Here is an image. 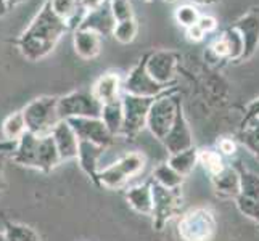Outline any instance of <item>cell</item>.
<instances>
[{"mask_svg":"<svg viewBox=\"0 0 259 241\" xmlns=\"http://www.w3.org/2000/svg\"><path fill=\"white\" fill-rule=\"evenodd\" d=\"M2 133H4L5 140H8V141H18L26 133V122H24L21 111H16V113L10 114L4 121Z\"/></svg>","mask_w":259,"mask_h":241,"instance_id":"27","label":"cell"},{"mask_svg":"<svg viewBox=\"0 0 259 241\" xmlns=\"http://www.w3.org/2000/svg\"><path fill=\"white\" fill-rule=\"evenodd\" d=\"M50 7L60 20H63L69 29H77L85 12L77 0H50Z\"/></svg>","mask_w":259,"mask_h":241,"instance_id":"20","label":"cell"},{"mask_svg":"<svg viewBox=\"0 0 259 241\" xmlns=\"http://www.w3.org/2000/svg\"><path fill=\"white\" fill-rule=\"evenodd\" d=\"M5 2H7V8H8V10H12L13 7H16V5H20V4L26 2V0H5Z\"/></svg>","mask_w":259,"mask_h":241,"instance_id":"42","label":"cell"},{"mask_svg":"<svg viewBox=\"0 0 259 241\" xmlns=\"http://www.w3.org/2000/svg\"><path fill=\"white\" fill-rule=\"evenodd\" d=\"M254 116H259V98H257L256 102H253L251 105L248 106V113L245 114V118H243V122H246L248 119L254 118Z\"/></svg>","mask_w":259,"mask_h":241,"instance_id":"39","label":"cell"},{"mask_svg":"<svg viewBox=\"0 0 259 241\" xmlns=\"http://www.w3.org/2000/svg\"><path fill=\"white\" fill-rule=\"evenodd\" d=\"M2 174H4V164H2V158H0V178H2Z\"/></svg>","mask_w":259,"mask_h":241,"instance_id":"44","label":"cell"},{"mask_svg":"<svg viewBox=\"0 0 259 241\" xmlns=\"http://www.w3.org/2000/svg\"><path fill=\"white\" fill-rule=\"evenodd\" d=\"M198 164H201V167L209 175H216L226 167L224 156H222L218 150H212V148L198 150Z\"/></svg>","mask_w":259,"mask_h":241,"instance_id":"26","label":"cell"},{"mask_svg":"<svg viewBox=\"0 0 259 241\" xmlns=\"http://www.w3.org/2000/svg\"><path fill=\"white\" fill-rule=\"evenodd\" d=\"M167 164L171 166L177 174L187 177L195 169V166L198 164V148L192 147L189 150L181 151V153L171 155Z\"/></svg>","mask_w":259,"mask_h":241,"instance_id":"23","label":"cell"},{"mask_svg":"<svg viewBox=\"0 0 259 241\" xmlns=\"http://www.w3.org/2000/svg\"><path fill=\"white\" fill-rule=\"evenodd\" d=\"M4 235L7 241H40L34 228L24 224H13V222H8L5 225Z\"/></svg>","mask_w":259,"mask_h":241,"instance_id":"31","label":"cell"},{"mask_svg":"<svg viewBox=\"0 0 259 241\" xmlns=\"http://www.w3.org/2000/svg\"><path fill=\"white\" fill-rule=\"evenodd\" d=\"M163 2H167V4H176L177 0H163Z\"/></svg>","mask_w":259,"mask_h":241,"instance_id":"46","label":"cell"},{"mask_svg":"<svg viewBox=\"0 0 259 241\" xmlns=\"http://www.w3.org/2000/svg\"><path fill=\"white\" fill-rule=\"evenodd\" d=\"M221 37L224 39L226 43H227V49H229V60L237 61V60H242V58H243L245 42H243L242 34H240V32L234 28V26L222 32Z\"/></svg>","mask_w":259,"mask_h":241,"instance_id":"30","label":"cell"},{"mask_svg":"<svg viewBox=\"0 0 259 241\" xmlns=\"http://www.w3.org/2000/svg\"><path fill=\"white\" fill-rule=\"evenodd\" d=\"M137 31H139V24L136 21V18H132V20L116 23L111 35L119 43H122V45H127V43L134 42V39H136Z\"/></svg>","mask_w":259,"mask_h":241,"instance_id":"32","label":"cell"},{"mask_svg":"<svg viewBox=\"0 0 259 241\" xmlns=\"http://www.w3.org/2000/svg\"><path fill=\"white\" fill-rule=\"evenodd\" d=\"M57 111L60 119L73 118H100L102 103L91 90H76L58 98Z\"/></svg>","mask_w":259,"mask_h":241,"instance_id":"6","label":"cell"},{"mask_svg":"<svg viewBox=\"0 0 259 241\" xmlns=\"http://www.w3.org/2000/svg\"><path fill=\"white\" fill-rule=\"evenodd\" d=\"M222 156H234L237 153V141L234 138L222 137L218 140V148H216Z\"/></svg>","mask_w":259,"mask_h":241,"instance_id":"35","label":"cell"},{"mask_svg":"<svg viewBox=\"0 0 259 241\" xmlns=\"http://www.w3.org/2000/svg\"><path fill=\"white\" fill-rule=\"evenodd\" d=\"M100 119L103 121L105 127L108 129V132L113 137L119 135L121 130H122V103H121V98L102 105Z\"/></svg>","mask_w":259,"mask_h":241,"instance_id":"22","label":"cell"},{"mask_svg":"<svg viewBox=\"0 0 259 241\" xmlns=\"http://www.w3.org/2000/svg\"><path fill=\"white\" fill-rule=\"evenodd\" d=\"M181 98L176 97V90L163 92L155 98V102L151 103L150 111L147 116V129L153 133L155 138L163 141L167 132L171 130L177 108L181 106Z\"/></svg>","mask_w":259,"mask_h":241,"instance_id":"4","label":"cell"},{"mask_svg":"<svg viewBox=\"0 0 259 241\" xmlns=\"http://www.w3.org/2000/svg\"><path fill=\"white\" fill-rule=\"evenodd\" d=\"M240 141L251 151L259 159V116L242 122V130H240Z\"/></svg>","mask_w":259,"mask_h":241,"instance_id":"25","label":"cell"},{"mask_svg":"<svg viewBox=\"0 0 259 241\" xmlns=\"http://www.w3.org/2000/svg\"><path fill=\"white\" fill-rule=\"evenodd\" d=\"M177 231L182 241H212L218 233V220L209 208H195L179 219Z\"/></svg>","mask_w":259,"mask_h":241,"instance_id":"3","label":"cell"},{"mask_svg":"<svg viewBox=\"0 0 259 241\" xmlns=\"http://www.w3.org/2000/svg\"><path fill=\"white\" fill-rule=\"evenodd\" d=\"M212 190L219 198L235 200L240 193V177L235 166H227L216 175H211Z\"/></svg>","mask_w":259,"mask_h":241,"instance_id":"16","label":"cell"},{"mask_svg":"<svg viewBox=\"0 0 259 241\" xmlns=\"http://www.w3.org/2000/svg\"><path fill=\"white\" fill-rule=\"evenodd\" d=\"M145 2H153V0H145Z\"/></svg>","mask_w":259,"mask_h":241,"instance_id":"47","label":"cell"},{"mask_svg":"<svg viewBox=\"0 0 259 241\" xmlns=\"http://www.w3.org/2000/svg\"><path fill=\"white\" fill-rule=\"evenodd\" d=\"M116 164L119 166L122 174L127 177V180L132 177H136L142 172V169L145 167V156L140 153H127L121 156Z\"/></svg>","mask_w":259,"mask_h":241,"instance_id":"29","label":"cell"},{"mask_svg":"<svg viewBox=\"0 0 259 241\" xmlns=\"http://www.w3.org/2000/svg\"><path fill=\"white\" fill-rule=\"evenodd\" d=\"M66 121L73 127L79 141H89L102 148H108L113 143L114 137L105 127L100 118H73Z\"/></svg>","mask_w":259,"mask_h":241,"instance_id":"11","label":"cell"},{"mask_svg":"<svg viewBox=\"0 0 259 241\" xmlns=\"http://www.w3.org/2000/svg\"><path fill=\"white\" fill-rule=\"evenodd\" d=\"M126 182L127 177L122 174V171L116 163L105 167L103 171H98V185L105 186V188H119Z\"/></svg>","mask_w":259,"mask_h":241,"instance_id":"28","label":"cell"},{"mask_svg":"<svg viewBox=\"0 0 259 241\" xmlns=\"http://www.w3.org/2000/svg\"><path fill=\"white\" fill-rule=\"evenodd\" d=\"M198 28L204 32V34H211L218 29V20L211 15H201L198 20Z\"/></svg>","mask_w":259,"mask_h":241,"instance_id":"36","label":"cell"},{"mask_svg":"<svg viewBox=\"0 0 259 241\" xmlns=\"http://www.w3.org/2000/svg\"><path fill=\"white\" fill-rule=\"evenodd\" d=\"M0 241H7L5 235H4V231H0Z\"/></svg>","mask_w":259,"mask_h":241,"instance_id":"45","label":"cell"},{"mask_svg":"<svg viewBox=\"0 0 259 241\" xmlns=\"http://www.w3.org/2000/svg\"><path fill=\"white\" fill-rule=\"evenodd\" d=\"M234 28L242 34L245 42V52L242 60H249L254 55L259 45V8H253L240 20H237Z\"/></svg>","mask_w":259,"mask_h":241,"instance_id":"13","label":"cell"},{"mask_svg":"<svg viewBox=\"0 0 259 241\" xmlns=\"http://www.w3.org/2000/svg\"><path fill=\"white\" fill-rule=\"evenodd\" d=\"M189 4L195 7H209V5L218 4V0H189Z\"/></svg>","mask_w":259,"mask_h":241,"instance_id":"41","label":"cell"},{"mask_svg":"<svg viewBox=\"0 0 259 241\" xmlns=\"http://www.w3.org/2000/svg\"><path fill=\"white\" fill-rule=\"evenodd\" d=\"M114 18L110 10V2L105 0V2L97 8L94 12H89L84 15L81 24H79L77 29H85V31H92L95 34L102 35H111L114 29Z\"/></svg>","mask_w":259,"mask_h":241,"instance_id":"15","label":"cell"},{"mask_svg":"<svg viewBox=\"0 0 259 241\" xmlns=\"http://www.w3.org/2000/svg\"><path fill=\"white\" fill-rule=\"evenodd\" d=\"M163 143H164L166 150L169 151V155L181 153V151L193 147V135H192L190 126H189V121L185 118L182 105L177 108L174 124H172L171 130L167 132V135L164 137Z\"/></svg>","mask_w":259,"mask_h":241,"instance_id":"12","label":"cell"},{"mask_svg":"<svg viewBox=\"0 0 259 241\" xmlns=\"http://www.w3.org/2000/svg\"><path fill=\"white\" fill-rule=\"evenodd\" d=\"M184 178L185 177L177 174L171 166L164 163V164H159L153 169V177H151V180L156 182L158 185L164 186V188L179 190L184 183Z\"/></svg>","mask_w":259,"mask_h":241,"instance_id":"24","label":"cell"},{"mask_svg":"<svg viewBox=\"0 0 259 241\" xmlns=\"http://www.w3.org/2000/svg\"><path fill=\"white\" fill-rule=\"evenodd\" d=\"M200 16L201 15L198 12V8L192 4H184L181 7H177L176 12H174V18H176L177 24L182 26L184 29L190 28V26H195L196 23H198Z\"/></svg>","mask_w":259,"mask_h":241,"instance_id":"33","label":"cell"},{"mask_svg":"<svg viewBox=\"0 0 259 241\" xmlns=\"http://www.w3.org/2000/svg\"><path fill=\"white\" fill-rule=\"evenodd\" d=\"M68 31V24L53 13L50 0H46L28 28L15 40V45L26 60L40 61L55 50Z\"/></svg>","mask_w":259,"mask_h":241,"instance_id":"1","label":"cell"},{"mask_svg":"<svg viewBox=\"0 0 259 241\" xmlns=\"http://www.w3.org/2000/svg\"><path fill=\"white\" fill-rule=\"evenodd\" d=\"M58 97H39L21 110L26 130L35 137H50L53 129L61 121L57 111Z\"/></svg>","mask_w":259,"mask_h":241,"instance_id":"2","label":"cell"},{"mask_svg":"<svg viewBox=\"0 0 259 241\" xmlns=\"http://www.w3.org/2000/svg\"><path fill=\"white\" fill-rule=\"evenodd\" d=\"M52 138L55 141V147H57L61 163H63V161L77 159L79 140L76 137L73 127L69 126V122L66 119H61L57 124L55 129L52 132Z\"/></svg>","mask_w":259,"mask_h":241,"instance_id":"14","label":"cell"},{"mask_svg":"<svg viewBox=\"0 0 259 241\" xmlns=\"http://www.w3.org/2000/svg\"><path fill=\"white\" fill-rule=\"evenodd\" d=\"M181 55L174 50H153L145 53V68L150 77L159 85L167 87L174 82Z\"/></svg>","mask_w":259,"mask_h":241,"instance_id":"9","label":"cell"},{"mask_svg":"<svg viewBox=\"0 0 259 241\" xmlns=\"http://www.w3.org/2000/svg\"><path fill=\"white\" fill-rule=\"evenodd\" d=\"M122 90V82L118 73H106L100 76L92 87V93L102 105L118 100L119 92Z\"/></svg>","mask_w":259,"mask_h":241,"instance_id":"18","label":"cell"},{"mask_svg":"<svg viewBox=\"0 0 259 241\" xmlns=\"http://www.w3.org/2000/svg\"><path fill=\"white\" fill-rule=\"evenodd\" d=\"M106 148L97 147L89 141H79V151H77V159L81 164L82 171L92 178V180L98 185V163H100V156Z\"/></svg>","mask_w":259,"mask_h":241,"instance_id":"19","label":"cell"},{"mask_svg":"<svg viewBox=\"0 0 259 241\" xmlns=\"http://www.w3.org/2000/svg\"><path fill=\"white\" fill-rule=\"evenodd\" d=\"M155 98L136 97L124 93L121 97L122 103V130L121 135L134 138L147 127V116Z\"/></svg>","mask_w":259,"mask_h":241,"instance_id":"5","label":"cell"},{"mask_svg":"<svg viewBox=\"0 0 259 241\" xmlns=\"http://www.w3.org/2000/svg\"><path fill=\"white\" fill-rule=\"evenodd\" d=\"M126 200L129 203V206L139 212L145 214V216H151L153 211V198H151V186L150 182L144 185H136L126 191Z\"/></svg>","mask_w":259,"mask_h":241,"instance_id":"21","label":"cell"},{"mask_svg":"<svg viewBox=\"0 0 259 241\" xmlns=\"http://www.w3.org/2000/svg\"><path fill=\"white\" fill-rule=\"evenodd\" d=\"M103 2L105 0H79V5H81V8L85 13H89V12L97 10V8L100 7Z\"/></svg>","mask_w":259,"mask_h":241,"instance_id":"38","label":"cell"},{"mask_svg":"<svg viewBox=\"0 0 259 241\" xmlns=\"http://www.w3.org/2000/svg\"><path fill=\"white\" fill-rule=\"evenodd\" d=\"M122 90L127 95H136V97H150L156 98L163 92L167 90V87L159 85L150 77L145 68V55L140 58V61L132 68L129 76L122 82Z\"/></svg>","mask_w":259,"mask_h":241,"instance_id":"10","label":"cell"},{"mask_svg":"<svg viewBox=\"0 0 259 241\" xmlns=\"http://www.w3.org/2000/svg\"><path fill=\"white\" fill-rule=\"evenodd\" d=\"M73 47L79 58L94 60L100 55V52H102V39H100V35L92 31L74 29Z\"/></svg>","mask_w":259,"mask_h":241,"instance_id":"17","label":"cell"},{"mask_svg":"<svg viewBox=\"0 0 259 241\" xmlns=\"http://www.w3.org/2000/svg\"><path fill=\"white\" fill-rule=\"evenodd\" d=\"M7 12H8V8H7V2H5V0H0V16H4Z\"/></svg>","mask_w":259,"mask_h":241,"instance_id":"43","label":"cell"},{"mask_svg":"<svg viewBox=\"0 0 259 241\" xmlns=\"http://www.w3.org/2000/svg\"><path fill=\"white\" fill-rule=\"evenodd\" d=\"M15 148H16V141H8V140L0 141V153H5V151H13Z\"/></svg>","mask_w":259,"mask_h":241,"instance_id":"40","label":"cell"},{"mask_svg":"<svg viewBox=\"0 0 259 241\" xmlns=\"http://www.w3.org/2000/svg\"><path fill=\"white\" fill-rule=\"evenodd\" d=\"M235 169L240 177V193L235 198L237 208L245 217L259 224V175L242 163H237Z\"/></svg>","mask_w":259,"mask_h":241,"instance_id":"7","label":"cell"},{"mask_svg":"<svg viewBox=\"0 0 259 241\" xmlns=\"http://www.w3.org/2000/svg\"><path fill=\"white\" fill-rule=\"evenodd\" d=\"M110 2V10L116 23L132 20L134 18V8L131 0H108Z\"/></svg>","mask_w":259,"mask_h":241,"instance_id":"34","label":"cell"},{"mask_svg":"<svg viewBox=\"0 0 259 241\" xmlns=\"http://www.w3.org/2000/svg\"><path fill=\"white\" fill-rule=\"evenodd\" d=\"M150 186H151V198H153V211H151L153 227L156 230H163L167 222L181 211L182 206L181 188L169 190L161 185H158L153 180H150Z\"/></svg>","mask_w":259,"mask_h":241,"instance_id":"8","label":"cell"},{"mask_svg":"<svg viewBox=\"0 0 259 241\" xmlns=\"http://www.w3.org/2000/svg\"><path fill=\"white\" fill-rule=\"evenodd\" d=\"M185 37H187V40H190L193 43H198L206 37V34L198 28V24H195V26H190V28L185 29Z\"/></svg>","mask_w":259,"mask_h":241,"instance_id":"37","label":"cell"}]
</instances>
